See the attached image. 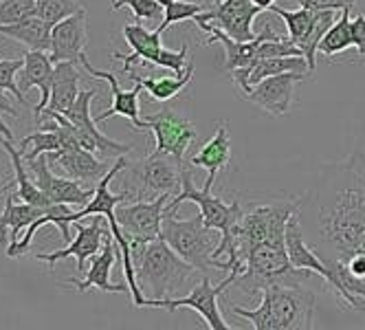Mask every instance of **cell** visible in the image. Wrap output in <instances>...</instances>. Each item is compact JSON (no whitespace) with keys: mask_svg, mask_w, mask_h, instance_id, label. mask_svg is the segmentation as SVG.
I'll return each instance as SVG.
<instances>
[{"mask_svg":"<svg viewBox=\"0 0 365 330\" xmlns=\"http://www.w3.org/2000/svg\"><path fill=\"white\" fill-rule=\"evenodd\" d=\"M185 200L187 202H196L200 214H202L205 225L210 227V230H214V232H220V238H227V236H231L233 232H236L240 220H242V216H245V212H242L238 200L225 202L222 198L212 196V192L196 190L190 165L182 163V167H180V192L168 202L165 212L168 214H176L178 207Z\"/></svg>","mask_w":365,"mask_h":330,"instance_id":"5","label":"cell"},{"mask_svg":"<svg viewBox=\"0 0 365 330\" xmlns=\"http://www.w3.org/2000/svg\"><path fill=\"white\" fill-rule=\"evenodd\" d=\"M196 27L205 33H210V40H205V44H222L225 48V71H236V68H245L251 66L259 60V44H262L267 38H279V33H275L273 29H264L262 33H257L255 40L249 42H240L236 38H231L229 33H225L218 24L205 22V20H196Z\"/></svg>","mask_w":365,"mask_h":330,"instance_id":"15","label":"cell"},{"mask_svg":"<svg viewBox=\"0 0 365 330\" xmlns=\"http://www.w3.org/2000/svg\"><path fill=\"white\" fill-rule=\"evenodd\" d=\"M80 62H58L53 68V82H51V99L44 110L66 113L75 99L80 97V80L82 73L77 68Z\"/></svg>","mask_w":365,"mask_h":330,"instance_id":"27","label":"cell"},{"mask_svg":"<svg viewBox=\"0 0 365 330\" xmlns=\"http://www.w3.org/2000/svg\"><path fill=\"white\" fill-rule=\"evenodd\" d=\"M306 78H308L306 73H295V71L271 75V78L257 82L251 88V93L247 95V99L251 101V104L267 110L269 115L282 117V115H286L291 110L295 84L304 82Z\"/></svg>","mask_w":365,"mask_h":330,"instance_id":"16","label":"cell"},{"mask_svg":"<svg viewBox=\"0 0 365 330\" xmlns=\"http://www.w3.org/2000/svg\"><path fill=\"white\" fill-rule=\"evenodd\" d=\"M130 7L137 20H163L165 9L156 0H113V9Z\"/></svg>","mask_w":365,"mask_h":330,"instance_id":"38","label":"cell"},{"mask_svg":"<svg viewBox=\"0 0 365 330\" xmlns=\"http://www.w3.org/2000/svg\"><path fill=\"white\" fill-rule=\"evenodd\" d=\"M172 194H163L154 200H137L130 205H117L115 216L121 232L133 247V260L141 256L148 242L159 240L163 236V214Z\"/></svg>","mask_w":365,"mask_h":330,"instance_id":"6","label":"cell"},{"mask_svg":"<svg viewBox=\"0 0 365 330\" xmlns=\"http://www.w3.org/2000/svg\"><path fill=\"white\" fill-rule=\"evenodd\" d=\"M36 16V0H0V24H16Z\"/></svg>","mask_w":365,"mask_h":330,"instance_id":"37","label":"cell"},{"mask_svg":"<svg viewBox=\"0 0 365 330\" xmlns=\"http://www.w3.org/2000/svg\"><path fill=\"white\" fill-rule=\"evenodd\" d=\"M231 313L255 330H308L315 319V293L310 284H269L255 309L231 304Z\"/></svg>","mask_w":365,"mask_h":330,"instance_id":"2","label":"cell"},{"mask_svg":"<svg viewBox=\"0 0 365 330\" xmlns=\"http://www.w3.org/2000/svg\"><path fill=\"white\" fill-rule=\"evenodd\" d=\"M269 11L277 14V16L284 20L286 31H289V38H291L297 46H302V42L306 40V36H308V31H310V24H312V18H315V11H310V9H306V7H299V9H295V11H289V9H282V7H277V5H271Z\"/></svg>","mask_w":365,"mask_h":330,"instance_id":"33","label":"cell"},{"mask_svg":"<svg viewBox=\"0 0 365 330\" xmlns=\"http://www.w3.org/2000/svg\"><path fill=\"white\" fill-rule=\"evenodd\" d=\"M214 230L205 225L202 214H196L190 220H178L176 214H163V240L178 253V256L196 267L202 275L210 269H218L214 251L218 247Z\"/></svg>","mask_w":365,"mask_h":330,"instance_id":"4","label":"cell"},{"mask_svg":"<svg viewBox=\"0 0 365 330\" xmlns=\"http://www.w3.org/2000/svg\"><path fill=\"white\" fill-rule=\"evenodd\" d=\"M251 3H253V5H257L259 9L264 11V9H269L271 5H275V0H251Z\"/></svg>","mask_w":365,"mask_h":330,"instance_id":"43","label":"cell"},{"mask_svg":"<svg viewBox=\"0 0 365 330\" xmlns=\"http://www.w3.org/2000/svg\"><path fill=\"white\" fill-rule=\"evenodd\" d=\"M231 161V137H229V123L227 121H218L216 125V135L207 141L198 155L190 161V165L194 167H202L207 170V181H205V192H212L216 176L220 170H225Z\"/></svg>","mask_w":365,"mask_h":330,"instance_id":"24","label":"cell"},{"mask_svg":"<svg viewBox=\"0 0 365 330\" xmlns=\"http://www.w3.org/2000/svg\"><path fill=\"white\" fill-rule=\"evenodd\" d=\"M137 284L148 299H168L182 293L196 267L182 260L163 240H152L135 260Z\"/></svg>","mask_w":365,"mask_h":330,"instance_id":"3","label":"cell"},{"mask_svg":"<svg viewBox=\"0 0 365 330\" xmlns=\"http://www.w3.org/2000/svg\"><path fill=\"white\" fill-rule=\"evenodd\" d=\"M0 110L3 113H7V115H18V110L14 108V104H11V99L7 97V93H0Z\"/></svg>","mask_w":365,"mask_h":330,"instance_id":"41","label":"cell"},{"mask_svg":"<svg viewBox=\"0 0 365 330\" xmlns=\"http://www.w3.org/2000/svg\"><path fill=\"white\" fill-rule=\"evenodd\" d=\"M308 73L310 66L306 62L304 56H289V58H264V60H257L255 64L251 66H245V68H236L231 71V78L236 82L238 91L247 97L251 93V88L262 82L271 75H279V73Z\"/></svg>","mask_w":365,"mask_h":330,"instance_id":"22","label":"cell"},{"mask_svg":"<svg viewBox=\"0 0 365 330\" xmlns=\"http://www.w3.org/2000/svg\"><path fill=\"white\" fill-rule=\"evenodd\" d=\"M113 240L115 238H113V234L108 230L106 240H103V249H101V253L93 256V262L86 269V275L82 277V280H68L66 284L68 287H75L80 293L91 291V289L106 291V293H130L128 284H113L110 282V271L115 267V260L119 258V253H117Z\"/></svg>","mask_w":365,"mask_h":330,"instance_id":"21","label":"cell"},{"mask_svg":"<svg viewBox=\"0 0 365 330\" xmlns=\"http://www.w3.org/2000/svg\"><path fill=\"white\" fill-rule=\"evenodd\" d=\"M350 9L352 7L341 9V16H339L336 22L326 31V36L319 42V53H324V56L330 58V56H336V53H341V51L354 46V42H352V18H350Z\"/></svg>","mask_w":365,"mask_h":330,"instance_id":"30","label":"cell"},{"mask_svg":"<svg viewBox=\"0 0 365 330\" xmlns=\"http://www.w3.org/2000/svg\"><path fill=\"white\" fill-rule=\"evenodd\" d=\"M352 42L359 51V56L365 58V14L352 18Z\"/></svg>","mask_w":365,"mask_h":330,"instance_id":"40","label":"cell"},{"mask_svg":"<svg viewBox=\"0 0 365 330\" xmlns=\"http://www.w3.org/2000/svg\"><path fill=\"white\" fill-rule=\"evenodd\" d=\"M125 78L130 82H137L141 84V88L148 91V95L154 99V101H170L174 99L182 88H185L192 78H194V64L190 62L187 64V71L182 75H159V78H141L137 73H125Z\"/></svg>","mask_w":365,"mask_h":330,"instance_id":"29","label":"cell"},{"mask_svg":"<svg viewBox=\"0 0 365 330\" xmlns=\"http://www.w3.org/2000/svg\"><path fill=\"white\" fill-rule=\"evenodd\" d=\"M299 7H306L310 11H326V9H346V7H354L359 0H295Z\"/></svg>","mask_w":365,"mask_h":330,"instance_id":"39","label":"cell"},{"mask_svg":"<svg viewBox=\"0 0 365 330\" xmlns=\"http://www.w3.org/2000/svg\"><path fill=\"white\" fill-rule=\"evenodd\" d=\"M286 251H289V258H291V264L295 269H306V271H312L317 273L322 280L330 287V291L336 295V299L341 301V306L346 309H361L359 301L346 291V287L339 280V275L334 273L332 264L324 262L315 251H312L306 240H304V234H302V225H299V212H295L286 225Z\"/></svg>","mask_w":365,"mask_h":330,"instance_id":"8","label":"cell"},{"mask_svg":"<svg viewBox=\"0 0 365 330\" xmlns=\"http://www.w3.org/2000/svg\"><path fill=\"white\" fill-rule=\"evenodd\" d=\"M207 7L200 5V3H180V0H174V3H170L165 7V14H163V20L161 24L156 27V31L163 33L168 27H172V24L180 22V20H194L198 14H202Z\"/></svg>","mask_w":365,"mask_h":330,"instance_id":"36","label":"cell"},{"mask_svg":"<svg viewBox=\"0 0 365 330\" xmlns=\"http://www.w3.org/2000/svg\"><path fill=\"white\" fill-rule=\"evenodd\" d=\"M53 68H56V62L51 60V56H46V51H29V53L24 56L22 71L18 73V86H20L22 93H27L29 88L40 91V101L34 108L36 121L40 119L44 108L48 106L51 82H53Z\"/></svg>","mask_w":365,"mask_h":330,"instance_id":"20","label":"cell"},{"mask_svg":"<svg viewBox=\"0 0 365 330\" xmlns=\"http://www.w3.org/2000/svg\"><path fill=\"white\" fill-rule=\"evenodd\" d=\"M106 222L108 218L103 214H95V220L88 225V227H77V234L75 238L60 251H53V253H38L36 260L40 262H46L53 267L58 260H64V258H75L77 260V271L80 273H86V262L93 260V256H97L99 253V247L101 242L106 240V234L110 230H106Z\"/></svg>","mask_w":365,"mask_h":330,"instance_id":"12","label":"cell"},{"mask_svg":"<svg viewBox=\"0 0 365 330\" xmlns=\"http://www.w3.org/2000/svg\"><path fill=\"white\" fill-rule=\"evenodd\" d=\"M34 174V181L38 183L40 190H44L53 202H64V205H88L91 198L95 196L93 187H82V183H77L66 176H56L53 167L48 163L46 155H40L34 161H24Z\"/></svg>","mask_w":365,"mask_h":330,"instance_id":"13","label":"cell"},{"mask_svg":"<svg viewBox=\"0 0 365 330\" xmlns=\"http://www.w3.org/2000/svg\"><path fill=\"white\" fill-rule=\"evenodd\" d=\"M24 66V58L18 60H0V93H7L9 97H14L18 104L27 106V99H24V93L18 86V73Z\"/></svg>","mask_w":365,"mask_h":330,"instance_id":"34","label":"cell"},{"mask_svg":"<svg viewBox=\"0 0 365 330\" xmlns=\"http://www.w3.org/2000/svg\"><path fill=\"white\" fill-rule=\"evenodd\" d=\"M156 3H159V5H161V7L165 9V7H168L170 3H174V0H156Z\"/></svg>","mask_w":365,"mask_h":330,"instance_id":"44","label":"cell"},{"mask_svg":"<svg viewBox=\"0 0 365 330\" xmlns=\"http://www.w3.org/2000/svg\"><path fill=\"white\" fill-rule=\"evenodd\" d=\"M330 172L319 205L322 236L344 258L365 242V155L356 152Z\"/></svg>","mask_w":365,"mask_h":330,"instance_id":"1","label":"cell"},{"mask_svg":"<svg viewBox=\"0 0 365 330\" xmlns=\"http://www.w3.org/2000/svg\"><path fill=\"white\" fill-rule=\"evenodd\" d=\"M240 273L238 271H229L227 277L212 287L210 282V275H205L202 280L187 293V295H180V297H168V299H148L145 306H152V309H165L170 313H176L178 309H192L196 311L212 330H233L231 324L225 321L222 313H220V306H218V297L236 282V277Z\"/></svg>","mask_w":365,"mask_h":330,"instance_id":"7","label":"cell"},{"mask_svg":"<svg viewBox=\"0 0 365 330\" xmlns=\"http://www.w3.org/2000/svg\"><path fill=\"white\" fill-rule=\"evenodd\" d=\"M51 31H53V24L38 14L16 24H0V36L24 44L29 51H46V53H51Z\"/></svg>","mask_w":365,"mask_h":330,"instance_id":"28","label":"cell"},{"mask_svg":"<svg viewBox=\"0 0 365 330\" xmlns=\"http://www.w3.org/2000/svg\"><path fill=\"white\" fill-rule=\"evenodd\" d=\"M84 9L80 0H36V14L51 24H58L64 18Z\"/></svg>","mask_w":365,"mask_h":330,"instance_id":"35","label":"cell"},{"mask_svg":"<svg viewBox=\"0 0 365 330\" xmlns=\"http://www.w3.org/2000/svg\"><path fill=\"white\" fill-rule=\"evenodd\" d=\"M77 220H80L77 212H71V205H64V202H56V205L46 207L44 214L38 216V218L27 227V230H24L20 242H18L16 247H11V249L5 251V253H7V258H20V256H24V253L29 251L31 242H34V236L38 234V230H40V227H44V225H56V227H58V232H60V236L64 238V242H71V240H73V238H71V225L77 222Z\"/></svg>","mask_w":365,"mask_h":330,"instance_id":"25","label":"cell"},{"mask_svg":"<svg viewBox=\"0 0 365 330\" xmlns=\"http://www.w3.org/2000/svg\"><path fill=\"white\" fill-rule=\"evenodd\" d=\"M48 163L53 170L64 174L66 179H73L77 183H93L99 181L113 165L106 163L101 157L97 159L91 150H62V152H48Z\"/></svg>","mask_w":365,"mask_h":330,"instance_id":"18","label":"cell"},{"mask_svg":"<svg viewBox=\"0 0 365 330\" xmlns=\"http://www.w3.org/2000/svg\"><path fill=\"white\" fill-rule=\"evenodd\" d=\"M259 11L262 9L253 5L251 0H220V3H216L210 11L198 14L192 22L216 20V24L225 33H229L231 38H236L240 42H249V40H255L253 20Z\"/></svg>","mask_w":365,"mask_h":330,"instance_id":"14","label":"cell"},{"mask_svg":"<svg viewBox=\"0 0 365 330\" xmlns=\"http://www.w3.org/2000/svg\"><path fill=\"white\" fill-rule=\"evenodd\" d=\"M86 46V11L80 9L77 14L64 18L53 24L51 31V60L58 62H80V56Z\"/></svg>","mask_w":365,"mask_h":330,"instance_id":"19","label":"cell"},{"mask_svg":"<svg viewBox=\"0 0 365 330\" xmlns=\"http://www.w3.org/2000/svg\"><path fill=\"white\" fill-rule=\"evenodd\" d=\"M46 207H36V205H29V202H22L16 194V185L9 190V194L5 196V210L0 214V242H7V238L11 236L7 249L16 247L20 242V236H22V230H27V227L44 214Z\"/></svg>","mask_w":365,"mask_h":330,"instance_id":"26","label":"cell"},{"mask_svg":"<svg viewBox=\"0 0 365 330\" xmlns=\"http://www.w3.org/2000/svg\"><path fill=\"white\" fill-rule=\"evenodd\" d=\"M334 22H336V16H334L332 9L315 11V18H312V24H310V31H308L306 40H304L302 46H299V48H302V53H304V58H306V62H308V66H310V73L317 68L315 56H317V51H319V42H322V38L326 36V31L332 27Z\"/></svg>","mask_w":365,"mask_h":330,"instance_id":"32","label":"cell"},{"mask_svg":"<svg viewBox=\"0 0 365 330\" xmlns=\"http://www.w3.org/2000/svg\"><path fill=\"white\" fill-rule=\"evenodd\" d=\"M180 167L174 157L170 155H150L143 161L135 163V181L137 200H154L163 194H178L180 192Z\"/></svg>","mask_w":365,"mask_h":330,"instance_id":"11","label":"cell"},{"mask_svg":"<svg viewBox=\"0 0 365 330\" xmlns=\"http://www.w3.org/2000/svg\"><path fill=\"white\" fill-rule=\"evenodd\" d=\"M80 64L84 66V71H86L88 75H93V78H97V80H106V82L110 84V91H113V106H110L108 110H103L99 117H95V121L99 123V121H106V119H110V117L117 115V117H123V119H128V121H133L135 130H141V117H139V93H141V84L133 82L135 88H130V91L119 88L117 75L110 73V71H99V68H95V66L88 62L86 53L80 56Z\"/></svg>","mask_w":365,"mask_h":330,"instance_id":"17","label":"cell"},{"mask_svg":"<svg viewBox=\"0 0 365 330\" xmlns=\"http://www.w3.org/2000/svg\"><path fill=\"white\" fill-rule=\"evenodd\" d=\"M18 150H20L24 161H34L40 155H48V152H62L64 143H62V137L56 128H42L29 137H24L18 143Z\"/></svg>","mask_w":365,"mask_h":330,"instance_id":"31","label":"cell"},{"mask_svg":"<svg viewBox=\"0 0 365 330\" xmlns=\"http://www.w3.org/2000/svg\"><path fill=\"white\" fill-rule=\"evenodd\" d=\"M143 128L154 133L156 148L152 152H156V155H170L178 163H185L182 157H185V152L198 137L196 125L185 115L172 108H163L154 115L141 117V130Z\"/></svg>","mask_w":365,"mask_h":330,"instance_id":"9","label":"cell"},{"mask_svg":"<svg viewBox=\"0 0 365 330\" xmlns=\"http://www.w3.org/2000/svg\"><path fill=\"white\" fill-rule=\"evenodd\" d=\"M0 113H3V110H0ZM0 135H3V137H7V139H11V141H14V133H11V128H7V123L3 121V117H0Z\"/></svg>","mask_w":365,"mask_h":330,"instance_id":"42","label":"cell"},{"mask_svg":"<svg viewBox=\"0 0 365 330\" xmlns=\"http://www.w3.org/2000/svg\"><path fill=\"white\" fill-rule=\"evenodd\" d=\"M95 97H97L95 88L84 91V93H80V97L75 99V104L66 113H62L66 119H71L75 123L77 137H80L82 148L95 152V155L101 157V159H108V157L119 159V157L128 155V152H133V145H130V143H119V141L106 137L103 133H99L97 121L91 115V101Z\"/></svg>","mask_w":365,"mask_h":330,"instance_id":"10","label":"cell"},{"mask_svg":"<svg viewBox=\"0 0 365 330\" xmlns=\"http://www.w3.org/2000/svg\"><path fill=\"white\" fill-rule=\"evenodd\" d=\"M123 38L130 44V48H133V53H130V56L113 53V58H119L123 62V75L130 73V71H133V66H137L141 62L156 66L161 51H163L159 31H148L141 22H135V24H125V27H123Z\"/></svg>","mask_w":365,"mask_h":330,"instance_id":"23","label":"cell"}]
</instances>
